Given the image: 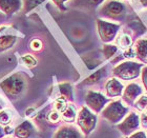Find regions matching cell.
<instances>
[{
    "instance_id": "cell-16",
    "label": "cell",
    "mask_w": 147,
    "mask_h": 138,
    "mask_svg": "<svg viewBox=\"0 0 147 138\" xmlns=\"http://www.w3.org/2000/svg\"><path fill=\"white\" fill-rule=\"evenodd\" d=\"M136 57H138L141 61H146L147 59V39H140L135 46Z\"/></svg>"
},
{
    "instance_id": "cell-14",
    "label": "cell",
    "mask_w": 147,
    "mask_h": 138,
    "mask_svg": "<svg viewBox=\"0 0 147 138\" xmlns=\"http://www.w3.org/2000/svg\"><path fill=\"white\" fill-rule=\"evenodd\" d=\"M34 126L30 121H24L15 129L14 133L17 138H28L33 134Z\"/></svg>"
},
{
    "instance_id": "cell-20",
    "label": "cell",
    "mask_w": 147,
    "mask_h": 138,
    "mask_svg": "<svg viewBox=\"0 0 147 138\" xmlns=\"http://www.w3.org/2000/svg\"><path fill=\"white\" fill-rule=\"evenodd\" d=\"M118 52V48L117 46H113V44H105L103 46V54H104L105 58L110 59L111 57L116 55V53Z\"/></svg>"
},
{
    "instance_id": "cell-17",
    "label": "cell",
    "mask_w": 147,
    "mask_h": 138,
    "mask_svg": "<svg viewBox=\"0 0 147 138\" xmlns=\"http://www.w3.org/2000/svg\"><path fill=\"white\" fill-rule=\"evenodd\" d=\"M105 68H102L100 70H98L97 72H95L94 74H92L90 76H88L84 81H82L81 86H92V84H96L98 83L101 78L105 75Z\"/></svg>"
},
{
    "instance_id": "cell-5",
    "label": "cell",
    "mask_w": 147,
    "mask_h": 138,
    "mask_svg": "<svg viewBox=\"0 0 147 138\" xmlns=\"http://www.w3.org/2000/svg\"><path fill=\"white\" fill-rule=\"evenodd\" d=\"M78 126L85 135H88L94 131L97 124V117L86 107H83L78 114Z\"/></svg>"
},
{
    "instance_id": "cell-24",
    "label": "cell",
    "mask_w": 147,
    "mask_h": 138,
    "mask_svg": "<svg viewBox=\"0 0 147 138\" xmlns=\"http://www.w3.org/2000/svg\"><path fill=\"white\" fill-rule=\"evenodd\" d=\"M22 62L28 68H33V67H36L37 65V60L32 55H30V54L22 56Z\"/></svg>"
},
{
    "instance_id": "cell-11",
    "label": "cell",
    "mask_w": 147,
    "mask_h": 138,
    "mask_svg": "<svg viewBox=\"0 0 147 138\" xmlns=\"http://www.w3.org/2000/svg\"><path fill=\"white\" fill-rule=\"evenodd\" d=\"M22 5L21 0H0V12L5 15H13Z\"/></svg>"
},
{
    "instance_id": "cell-21",
    "label": "cell",
    "mask_w": 147,
    "mask_h": 138,
    "mask_svg": "<svg viewBox=\"0 0 147 138\" xmlns=\"http://www.w3.org/2000/svg\"><path fill=\"white\" fill-rule=\"evenodd\" d=\"M118 43L119 46L123 49H129L130 46H131V38L128 36L127 34H122L119 36V39H118Z\"/></svg>"
},
{
    "instance_id": "cell-27",
    "label": "cell",
    "mask_w": 147,
    "mask_h": 138,
    "mask_svg": "<svg viewBox=\"0 0 147 138\" xmlns=\"http://www.w3.org/2000/svg\"><path fill=\"white\" fill-rule=\"evenodd\" d=\"M31 49L33 50V51H36V52H38V51H40V50H42V41L40 39H33L31 41Z\"/></svg>"
},
{
    "instance_id": "cell-30",
    "label": "cell",
    "mask_w": 147,
    "mask_h": 138,
    "mask_svg": "<svg viewBox=\"0 0 147 138\" xmlns=\"http://www.w3.org/2000/svg\"><path fill=\"white\" fill-rule=\"evenodd\" d=\"M66 1H68V0H53V2L55 3L56 6L59 7L61 11H65V10H66V7H65V5H64V3L66 2Z\"/></svg>"
},
{
    "instance_id": "cell-1",
    "label": "cell",
    "mask_w": 147,
    "mask_h": 138,
    "mask_svg": "<svg viewBox=\"0 0 147 138\" xmlns=\"http://www.w3.org/2000/svg\"><path fill=\"white\" fill-rule=\"evenodd\" d=\"M127 14V6L119 0H107L99 9V15L104 18L120 21L125 18Z\"/></svg>"
},
{
    "instance_id": "cell-36",
    "label": "cell",
    "mask_w": 147,
    "mask_h": 138,
    "mask_svg": "<svg viewBox=\"0 0 147 138\" xmlns=\"http://www.w3.org/2000/svg\"><path fill=\"white\" fill-rule=\"evenodd\" d=\"M146 62H147V59H146Z\"/></svg>"
},
{
    "instance_id": "cell-7",
    "label": "cell",
    "mask_w": 147,
    "mask_h": 138,
    "mask_svg": "<svg viewBox=\"0 0 147 138\" xmlns=\"http://www.w3.org/2000/svg\"><path fill=\"white\" fill-rule=\"evenodd\" d=\"M108 101H109V99L105 97L104 95H102L101 93L92 92V91H89L85 97L86 104L95 113H100Z\"/></svg>"
},
{
    "instance_id": "cell-19",
    "label": "cell",
    "mask_w": 147,
    "mask_h": 138,
    "mask_svg": "<svg viewBox=\"0 0 147 138\" xmlns=\"http://www.w3.org/2000/svg\"><path fill=\"white\" fill-rule=\"evenodd\" d=\"M76 118V111L71 105H67V107L62 112V119L66 122H73Z\"/></svg>"
},
{
    "instance_id": "cell-8",
    "label": "cell",
    "mask_w": 147,
    "mask_h": 138,
    "mask_svg": "<svg viewBox=\"0 0 147 138\" xmlns=\"http://www.w3.org/2000/svg\"><path fill=\"white\" fill-rule=\"evenodd\" d=\"M139 126H140V117L138 114L131 112L122 122L117 126V128L124 135H131L132 133L139 129Z\"/></svg>"
},
{
    "instance_id": "cell-12",
    "label": "cell",
    "mask_w": 147,
    "mask_h": 138,
    "mask_svg": "<svg viewBox=\"0 0 147 138\" xmlns=\"http://www.w3.org/2000/svg\"><path fill=\"white\" fill-rule=\"evenodd\" d=\"M124 86L119 80L116 78H111L106 82L105 84V91H106V95L110 98L113 97H117L122 94Z\"/></svg>"
},
{
    "instance_id": "cell-35",
    "label": "cell",
    "mask_w": 147,
    "mask_h": 138,
    "mask_svg": "<svg viewBox=\"0 0 147 138\" xmlns=\"http://www.w3.org/2000/svg\"><path fill=\"white\" fill-rule=\"evenodd\" d=\"M0 110H1V105H0Z\"/></svg>"
},
{
    "instance_id": "cell-22",
    "label": "cell",
    "mask_w": 147,
    "mask_h": 138,
    "mask_svg": "<svg viewBox=\"0 0 147 138\" xmlns=\"http://www.w3.org/2000/svg\"><path fill=\"white\" fill-rule=\"evenodd\" d=\"M12 121V114L7 110L0 111V124L1 126H7Z\"/></svg>"
},
{
    "instance_id": "cell-31",
    "label": "cell",
    "mask_w": 147,
    "mask_h": 138,
    "mask_svg": "<svg viewBox=\"0 0 147 138\" xmlns=\"http://www.w3.org/2000/svg\"><path fill=\"white\" fill-rule=\"evenodd\" d=\"M129 138H147V135L145 134V132H142V131H140V132L132 133Z\"/></svg>"
},
{
    "instance_id": "cell-26",
    "label": "cell",
    "mask_w": 147,
    "mask_h": 138,
    "mask_svg": "<svg viewBox=\"0 0 147 138\" xmlns=\"http://www.w3.org/2000/svg\"><path fill=\"white\" fill-rule=\"evenodd\" d=\"M55 107H56V110L62 113V112L67 107V100L64 99L63 97H60V98H58L56 100Z\"/></svg>"
},
{
    "instance_id": "cell-10",
    "label": "cell",
    "mask_w": 147,
    "mask_h": 138,
    "mask_svg": "<svg viewBox=\"0 0 147 138\" xmlns=\"http://www.w3.org/2000/svg\"><path fill=\"white\" fill-rule=\"evenodd\" d=\"M105 0H71V6L76 9H81L84 11L92 12L98 9Z\"/></svg>"
},
{
    "instance_id": "cell-6",
    "label": "cell",
    "mask_w": 147,
    "mask_h": 138,
    "mask_svg": "<svg viewBox=\"0 0 147 138\" xmlns=\"http://www.w3.org/2000/svg\"><path fill=\"white\" fill-rule=\"evenodd\" d=\"M97 28H98V33L100 36V39L103 42H111L120 30V24L108 22L102 19L97 20Z\"/></svg>"
},
{
    "instance_id": "cell-18",
    "label": "cell",
    "mask_w": 147,
    "mask_h": 138,
    "mask_svg": "<svg viewBox=\"0 0 147 138\" xmlns=\"http://www.w3.org/2000/svg\"><path fill=\"white\" fill-rule=\"evenodd\" d=\"M59 91H60V94L64 99L66 100H69V101H73V88L69 83L64 82V83H60L59 84Z\"/></svg>"
},
{
    "instance_id": "cell-13",
    "label": "cell",
    "mask_w": 147,
    "mask_h": 138,
    "mask_svg": "<svg viewBox=\"0 0 147 138\" xmlns=\"http://www.w3.org/2000/svg\"><path fill=\"white\" fill-rule=\"evenodd\" d=\"M54 138H82L81 133L74 126H61L57 131Z\"/></svg>"
},
{
    "instance_id": "cell-28",
    "label": "cell",
    "mask_w": 147,
    "mask_h": 138,
    "mask_svg": "<svg viewBox=\"0 0 147 138\" xmlns=\"http://www.w3.org/2000/svg\"><path fill=\"white\" fill-rule=\"evenodd\" d=\"M59 120H60V114H59L58 111H53V112H51L49 114V121L56 123L58 122Z\"/></svg>"
},
{
    "instance_id": "cell-2",
    "label": "cell",
    "mask_w": 147,
    "mask_h": 138,
    "mask_svg": "<svg viewBox=\"0 0 147 138\" xmlns=\"http://www.w3.org/2000/svg\"><path fill=\"white\" fill-rule=\"evenodd\" d=\"M0 88L6 95L16 97L20 95L25 89V79L20 74H14L0 82Z\"/></svg>"
},
{
    "instance_id": "cell-33",
    "label": "cell",
    "mask_w": 147,
    "mask_h": 138,
    "mask_svg": "<svg viewBox=\"0 0 147 138\" xmlns=\"http://www.w3.org/2000/svg\"><path fill=\"white\" fill-rule=\"evenodd\" d=\"M134 2L136 5L138 4L141 7H147V0H134Z\"/></svg>"
},
{
    "instance_id": "cell-23",
    "label": "cell",
    "mask_w": 147,
    "mask_h": 138,
    "mask_svg": "<svg viewBox=\"0 0 147 138\" xmlns=\"http://www.w3.org/2000/svg\"><path fill=\"white\" fill-rule=\"evenodd\" d=\"M44 0H24V12L28 13L34 10L37 5H39Z\"/></svg>"
},
{
    "instance_id": "cell-15",
    "label": "cell",
    "mask_w": 147,
    "mask_h": 138,
    "mask_svg": "<svg viewBox=\"0 0 147 138\" xmlns=\"http://www.w3.org/2000/svg\"><path fill=\"white\" fill-rule=\"evenodd\" d=\"M17 42V36L13 34H3L0 36V52L12 49Z\"/></svg>"
},
{
    "instance_id": "cell-9",
    "label": "cell",
    "mask_w": 147,
    "mask_h": 138,
    "mask_svg": "<svg viewBox=\"0 0 147 138\" xmlns=\"http://www.w3.org/2000/svg\"><path fill=\"white\" fill-rule=\"evenodd\" d=\"M142 95V89L138 83H129L123 93V100L127 104L131 105L135 103L139 96Z\"/></svg>"
},
{
    "instance_id": "cell-34",
    "label": "cell",
    "mask_w": 147,
    "mask_h": 138,
    "mask_svg": "<svg viewBox=\"0 0 147 138\" xmlns=\"http://www.w3.org/2000/svg\"><path fill=\"white\" fill-rule=\"evenodd\" d=\"M3 134H4V132H3L2 128H1V126H0V138L2 137V136H3Z\"/></svg>"
},
{
    "instance_id": "cell-29",
    "label": "cell",
    "mask_w": 147,
    "mask_h": 138,
    "mask_svg": "<svg viewBox=\"0 0 147 138\" xmlns=\"http://www.w3.org/2000/svg\"><path fill=\"white\" fill-rule=\"evenodd\" d=\"M141 76H142V82L144 84L145 90L147 92V67H143L141 71Z\"/></svg>"
},
{
    "instance_id": "cell-25",
    "label": "cell",
    "mask_w": 147,
    "mask_h": 138,
    "mask_svg": "<svg viewBox=\"0 0 147 138\" xmlns=\"http://www.w3.org/2000/svg\"><path fill=\"white\" fill-rule=\"evenodd\" d=\"M135 107L139 111H144L147 107V96L142 95L141 97H139L135 103Z\"/></svg>"
},
{
    "instance_id": "cell-3",
    "label": "cell",
    "mask_w": 147,
    "mask_h": 138,
    "mask_svg": "<svg viewBox=\"0 0 147 138\" xmlns=\"http://www.w3.org/2000/svg\"><path fill=\"white\" fill-rule=\"evenodd\" d=\"M142 68V63L135 61H124L113 69V75L120 79L132 80L140 76Z\"/></svg>"
},
{
    "instance_id": "cell-4",
    "label": "cell",
    "mask_w": 147,
    "mask_h": 138,
    "mask_svg": "<svg viewBox=\"0 0 147 138\" xmlns=\"http://www.w3.org/2000/svg\"><path fill=\"white\" fill-rule=\"evenodd\" d=\"M128 113V107L123 105L120 100L110 102L105 109L102 111V116L108 120L110 123H118L124 118L126 114Z\"/></svg>"
},
{
    "instance_id": "cell-32",
    "label": "cell",
    "mask_w": 147,
    "mask_h": 138,
    "mask_svg": "<svg viewBox=\"0 0 147 138\" xmlns=\"http://www.w3.org/2000/svg\"><path fill=\"white\" fill-rule=\"evenodd\" d=\"M124 57H126V58H134V57H136L135 50L129 48L128 51H126V52L124 53Z\"/></svg>"
}]
</instances>
